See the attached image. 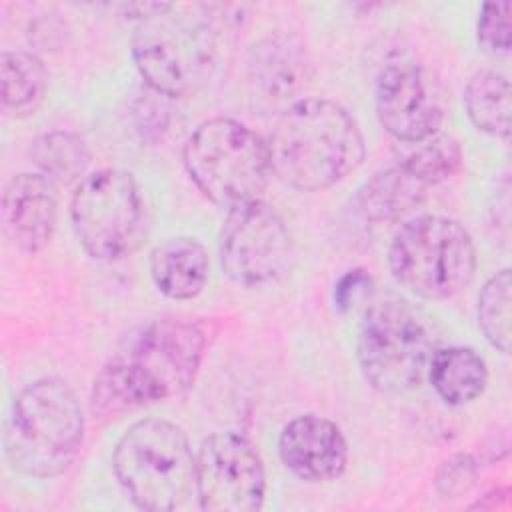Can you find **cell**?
Masks as SVG:
<instances>
[{
	"mask_svg": "<svg viewBox=\"0 0 512 512\" xmlns=\"http://www.w3.org/2000/svg\"><path fill=\"white\" fill-rule=\"evenodd\" d=\"M204 332L182 320H152L118 344L92 382L94 414L116 418L186 392L204 358Z\"/></svg>",
	"mask_w": 512,
	"mask_h": 512,
	"instance_id": "cell-1",
	"label": "cell"
},
{
	"mask_svg": "<svg viewBox=\"0 0 512 512\" xmlns=\"http://www.w3.org/2000/svg\"><path fill=\"white\" fill-rule=\"evenodd\" d=\"M272 174L290 188L326 190L366 156L358 122L338 102L302 98L290 104L266 138Z\"/></svg>",
	"mask_w": 512,
	"mask_h": 512,
	"instance_id": "cell-2",
	"label": "cell"
},
{
	"mask_svg": "<svg viewBox=\"0 0 512 512\" xmlns=\"http://www.w3.org/2000/svg\"><path fill=\"white\" fill-rule=\"evenodd\" d=\"M82 438L84 414L72 388L58 378H40L14 396L4 424V456L24 476L54 478L74 462Z\"/></svg>",
	"mask_w": 512,
	"mask_h": 512,
	"instance_id": "cell-3",
	"label": "cell"
},
{
	"mask_svg": "<svg viewBox=\"0 0 512 512\" xmlns=\"http://www.w3.org/2000/svg\"><path fill=\"white\" fill-rule=\"evenodd\" d=\"M112 468L130 500L142 510H176L196 492V456L186 432L170 420L134 422L116 442Z\"/></svg>",
	"mask_w": 512,
	"mask_h": 512,
	"instance_id": "cell-4",
	"label": "cell"
},
{
	"mask_svg": "<svg viewBox=\"0 0 512 512\" xmlns=\"http://www.w3.org/2000/svg\"><path fill=\"white\" fill-rule=\"evenodd\" d=\"M182 162L192 184L228 210L258 200L272 176L266 140L224 116L210 118L190 132Z\"/></svg>",
	"mask_w": 512,
	"mask_h": 512,
	"instance_id": "cell-5",
	"label": "cell"
},
{
	"mask_svg": "<svg viewBox=\"0 0 512 512\" xmlns=\"http://www.w3.org/2000/svg\"><path fill=\"white\" fill-rule=\"evenodd\" d=\"M388 268L394 280L414 296L446 300L472 282L476 248L460 222L422 214L396 230L388 246Z\"/></svg>",
	"mask_w": 512,
	"mask_h": 512,
	"instance_id": "cell-6",
	"label": "cell"
},
{
	"mask_svg": "<svg viewBox=\"0 0 512 512\" xmlns=\"http://www.w3.org/2000/svg\"><path fill=\"white\" fill-rule=\"evenodd\" d=\"M174 6L140 22L132 36V60L146 86L168 98L192 96L216 70L218 42L206 20L172 16Z\"/></svg>",
	"mask_w": 512,
	"mask_h": 512,
	"instance_id": "cell-7",
	"label": "cell"
},
{
	"mask_svg": "<svg viewBox=\"0 0 512 512\" xmlns=\"http://www.w3.org/2000/svg\"><path fill=\"white\" fill-rule=\"evenodd\" d=\"M434 342L424 318L402 300L372 304L360 322L356 358L364 380L382 394H402L426 376Z\"/></svg>",
	"mask_w": 512,
	"mask_h": 512,
	"instance_id": "cell-8",
	"label": "cell"
},
{
	"mask_svg": "<svg viewBox=\"0 0 512 512\" xmlns=\"http://www.w3.org/2000/svg\"><path fill=\"white\" fill-rule=\"evenodd\" d=\"M70 222L80 246L96 260L128 256L144 234V200L134 176L120 168L86 174L70 200Z\"/></svg>",
	"mask_w": 512,
	"mask_h": 512,
	"instance_id": "cell-9",
	"label": "cell"
},
{
	"mask_svg": "<svg viewBox=\"0 0 512 512\" xmlns=\"http://www.w3.org/2000/svg\"><path fill=\"white\" fill-rule=\"evenodd\" d=\"M292 256V238L282 216L262 198L226 212L220 230V264L240 286H266L282 278Z\"/></svg>",
	"mask_w": 512,
	"mask_h": 512,
	"instance_id": "cell-10",
	"label": "cell"
},
{
	"mask_svg": "<svg viewBox=\"0 0 512 512\" xmlns=\"http://www.w3.org/2000/svg\"><path fill=\"white\" fill-rule=\"evenodd\" d=\"M266 472L254 444L238 432H216L196 454V496L202 510L254 512L264 504Z\"/></svg>",
	"mask_w": 512,
	"mask_h": 512,
	"instance_id": "cell-11",
	"label": "cell"
},
{
	"mask_svg": "<svg viewBox=\"0 0 512 512\" xmlns=\"http://www.w3.org/2000/svg\"><path fill=\"white\" fill-rule=\"evenodd\" d=\"M374 106L382 128L396 140L410 144L432 138L444 118L428 72L408 56H394L380 68Z\"/></svg>",
	"mask_w": 512,
	"mask_h": 512,
	"instance_id": "cell-12",
	"label": "cell"
},
{
	"mask_svg": "<svg viewBox=\"0 0 512 512\" xmlns=\"http://www.w3.org/2000/svg\"><path fill=\"white\" fill-rule=\"evenodd\" d=\"M282 464L304 482H328L344 474L348 444L328 418L302 414L284 424L278 438Z\"/></svg>",
	"mask_w": 512,
	"mask_h": 512,
	"instance_id": "cell-13",
	"label": "cell"
},
{
	"mask_svg": "<svg viewBox=\"0 0 512 512\" xmlns=\"http://www.w3.org/2000/svg\"><path fill=\"white\" fill-rule=\"evenodd\" d=\"M2 230L8 242L24 252H40L52 238L58 218L54 184L38 172L12 176L2 192Z\"/></svg>",
	"mask_w": 512,
	"mask_h": 512,
	"instance_id": "cell-14",
	"label": "cell"
},
{
	"mask_svg": "<svg viewBox=\"0 0 512 512\" xmlns=\"http://www.w3.org/2000/svg\"><path fill=\"white\" fill-rule=\"evenodd\" d=\"M248 70L260 92L270 98H288L308 82L310 62L296 36L274 32L252 46Z\"/></svg>",
	"mask_w": 512,
	"mask_h": 512,
	"instance_id": "cell-15",
	"label": "cell"
},
{
	"mask_svg": "<svg viewBox=\"0 0 512 512\" xmlns=\"http://www.w3.org/2000/svg\"><path fill=\"white\" fill-rule=\"evenodd\" d=\"M206 248L192 236H176L158 244L150 254L154 286L172 300L196 298L208 280Z\"/></svg>",
	"mask_w": 512,
	"mask_h": 512,
	"instance_id": "cell-16",
	"label": "cell"
},
{
	"mask_svg": "<svg viewBox=\"0 0 512 512\" xmlns=\"http://www.w3.org/2000/svg\"><path fill=\"white\" fill-rule=\"evenodd\" d=\"M426 376L434 392L450 406L476 400L488 384L486 360L468 346L434 348Z\"/></svg>",
	"mask_w": 512,
	"mask_h": 512,
	"instance_id": "cell-17",
	"label": "cell"
},
{
	"mask_svg": "<svg viewBox=\"0 0 512 512\" xmlns=\"http://www.w3.org/2000/svg\"><path fill=\"white\" fill-rule=\"evenodd\" d=\"M426 190L402 164H396L364 182L354 202L360 216L368 222H396L422 204Z\"/></svg>",
	"mask_w": 512,
	"mask_h": 512,
	"instance_id": "cell-18",
	"label": "cell"
},
{
	"mask_svg": "<svg viewBox=\"0 0 512 512\" xmlns=\"http://www.w3.org/2000/svg\"><path fill=\"white\" fill-rule=\"evenodd\" d=\"M0 88L2 110L12 118H26L44 102L48 72L36 54L4 50L0 54Z\"/></svg>",
	"mask_w": 512,
	"mask_h": 512,
	"instance_id": "cell-19",
	"label": "cell"
},
{
	"mask_svg": "<svg viewBox=\"0 0 512 512\" xmlns=\"http://www.w3.org/2000/svg\"><path fill=\"white\" fill-rule=\"evenodd\" d=\"M32 164L54 186L78 184L90 164L86 142L70 130H52L36 136L30 144Z\"/></svg>",
	"mask_w": 512,
	"mask_h": 512,
	"instance_id": "cell-20",
	"label": "cell"
},
{
	"mask_svg": "<svg viewBox=\"0 0 512 512\" xmlns=\"http://www.w3.org/2000/svg\"><path fill=\"white\" fill-rule=\"evenodd\" d=\"M464 108L480 132L504 140L510 136V82L504 74L476 72L464 88Z\"/></svg>",
	"mask_w": 512,
	"mask_h": 512,
	"instance_id": "cell-21",
	"label": "cell"
},
{
	"mask_svg": "<svg viewBox=\"0 0 512 512\" xmlns=\"http://www.w3.org/2000/svg\"><path fill=\"white\" fill-rule=\"evenodd\" d=\"M512 274L502 268L492 274L478 294V326L484 338L500 352H508L512 334Z\"/></svg>",
	"mask_w": 512,
	"mask_h": 512,
	"instance_id": "cell-22",
	"label": "cell"
},
{
	"mask_svg": "<svg viewBox=\"0 0 512 512\" xmlns=\"http://www.w3.org/2000/svg\"><path fill=\"white\" fill-rule=\"evenodd\" d=\"M416 180L426 188L440 184L454 176L462 166V148L456 138L446 134H434L432 138L420 142V146L410 152L400 162Z\"/></svg>",
	"mask_w": 512,
	"mask_h": 512,
	"instance_id": "cell-23",
	"label": "cell"
},
{
	"mask_svg": "<svg viewBox=\"0 0 512 512\" xmlns=\"http://www.w3.org/2000/svg\"><path fill=\"white\" fill-rule=\"evenodd\" d=\"M476 36L484 52L492 56L510 54V2H488L476 22Z\"/></svg>",
	"mask_w": 512,
	"mask_h": 512,
	"instance_id": "cell-24",
	"label": "cell"
},
{
	"mask_svg": "<svg viewBox=\"0 0 512 512\" xmlns=\"http://www.w3.org/2000/svg\"><path fill=\"white\" fill-rule=\"evenodd\" d=\"M476 478V460L470 454H456L442 462L436 486L446 496H456L460 492H466Z\"/></svg>",
	"mask_w": 512,
	"mask_h": 512,
	"instance_id": "cell-25",
	"label": "cell"
},
{
	"mask_svg": "<svg viewBox=\"0 0 512 512\" xmlns=\"http://www.w3.org/2000/svg\"><path fill=\"white\" fill-rule=\"evenodd\" d=\"M370 288H372V276L364 268L348 270L334 284V292H332L334 306L340 312H346V310L354 308L364 296H368Z\"/></svg>",
	"mask_w": 512,
	"mask_h": 512,
	"instance_id": "cell-26",
	"label": "cell"
}]
</instances>
